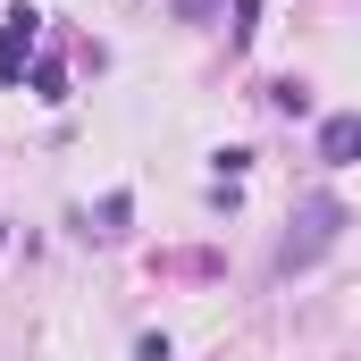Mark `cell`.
Segmentation results:
<instances>
[{
    "instance_id": "1",
    "label": "cell",
    "mask_w": 361,
    "mask_h": 361,
    "mask_svg": "<svg viewBox=\"0 0 361 361\" xmlns=\"http://www.w3.org/2000/svg\"><path fill=\"white\" fill-rule=\"evenodd\" d=\"M336 235H345V202H328V193H319V202L302 210V235H294V244L277 252V269H311V261H319V252H328Z\"/></svg>"
},
{
    "instance_id": "2",
    "label": "cell",
    "mask_w": 361,
    "mask_h": 361,
    "mask_svg": "<svg viewBox=\"0 0 361 361\" xmlns=\"http://www.w3.org/2000/svg\"><path fill=\"white\" fill-rule=\"evenodd\" d=\"M34 25H42L34 8H8V17H0V85H17V76H25V51H34Z\"/></svg>"
},
{
    "instance_id": "3",
    "label": "cell",
    "mask_w": 361,
    "mask_h": 361,
    "mask_svg": "<svg viewBox=\"0 0 361 361\" xmlns=\"http://www.w3.org/2000/svg\"><path fill=\"white\" fill-rule=\"evenodd\" d=\"M353 152H361V118H353V109H336V118L319 126V160H328V169H345Z\"/></svg>"
},
{
    "instance_id": "4",
    "label": "cell",
    "mask_w": 361,
    "mask_h": 361,
    "mask_svg": "<svg viewBox=\"0 0 361 361\" xmlns=\"http://www.w3.org/2000/svg\"><path fill=\"white\" fill-rule=\"evenodd\" d=\"M269 101H277V109H286V118H302V109H311V92L294 85V76H286V85H277V92H269Z\"/></svg>"
},
{
    "instance_id": "5",
    "label": "cell",
    "mask_w": 361,
    "mask_h": 361,
    "mask_svg": "<svg viewBox=\"0 0 361 361\" xmlns=\"http://www.w3.org/2000/svg\"><path fill=\"white\" fill-rule=\"evenodd\" d=\"M252 17H261V0H235V42H252Z\"/></svg>"
},
{
    "instance_id": "6",
    "label": "cell",
    "mask_w": 361,
    "mask_h": 361,
    "mask_svg": "<svg viewBox=\"0 0 361 361\" xmlns=\"http://www.w3.org/2000/svg\"><path fill=\"white\" fill-rule=\"evenodd\" d=\"M177 8H185V17H202V8H210V0H177Z\"/></svg>"
}]
</instances>
